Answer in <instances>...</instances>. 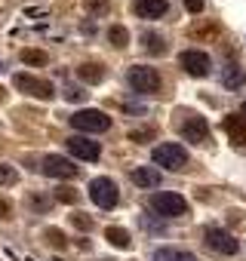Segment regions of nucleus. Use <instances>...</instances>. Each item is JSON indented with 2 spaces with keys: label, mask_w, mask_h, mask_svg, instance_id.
I'll list each match as a JSON object with an SVG mask.
<instances>
[{
  "label": "nucleus",
  "mask_w": 246,
  "mask_h": 261,
  "mask_svg": "<svg viewBox=\"0 0 246 261\" xmlns=\"http://www.w3.org/2000/svg\"><path fill=\"white\" fill-rule=\"evenodd\" d=\"M56 200L59 203H77V191L74 188H56Z\"/></svg>",
  "instance_id": "obj_26"
},
{
  "label": "nucleus",
  "mask_w": 246,
  "mask_h": 261,
  "mask_svg": "<svg viewBox=\"0 0 246 261\" xmlns=\"http://www.w3.org/2000/svg\"><path fill=\"white\" fill-rule=\"evenodd\" d=\"M105 237H108V243L117 246V249H130V233L123 230V227H108Z\"/></svg>",
  "instance_id": "obj_19"
},
{
  "label": "nucleus",
  "mask_w": 246,
  "mask_h": 261,
  "mask_svg": "<svg viewBox=\"0 0 246 261\" xmlns=\"http://www.w3.org/2000/svg\"><path fill=\"white\" fill-rule=\"evenodd\" d=\"M31 206H34V209H46V206H50V203H46V200H43V197H31Z\"/></svg>",
  "instance_id": "obj_31"
},
{
  "label": "nucleus",
  "mask_w": 246,
  "mask_h": 261,
  "mask_svg": "<svg viewBox=\"0 0 246 261\" xmlns=\"http://www.w3.org/2000/svg\"><path fill=\"white\" fill-rule=\"evenodd\" d=\"M22 62H25V65H37V68H40V65H46V62H50V56H46L43 49H22Z\"/></svg>",
  "instance_id": "obj_22"
},
{
  "label": "nucleus",
  "mask_w": 246,
  "mask_h": 261,
  "mask_svg": "<svg viewBox=\"0 0 246 261\" xmlns=\"http://www.w3.org/2000/svg\"><path fill=\"white\" fill-rule=\"evenodd\" d=\"M68 123L74 129H80V133H108L111 129V117L105 111H99V108H83V111L71 114Z\"/></svg>",
  "instance_id": "obj_1"
},
{
  "label": "nucleus",
  "mask_w": 246,
  "mask_h": 261,
  "mask_svg": "<svg viewBox=\"0 0 246 261\" xmlns=\"http://www.w3.org/2000/svg\"><path fill=\"white\" fill-rule=\"evenodd\" d=\"M86 13L89 16H95V19H102V16H108L111 10H114V4H111V0H86Z\"/></svg>",
  "instance_id": "obj_20"
},
{
  "label": "nucleus",
  "mask_w": 246,
  "mask_h": 261,
  "mask_svg": "<svg viewBox=\"0 0 246 261\" xmlns=\"http://www.w3.org/2000/svg\"><path fill=\"white\" fill-rule=\"evenodd\" d=\"M43 237H46V240H50V246H56V249H65V246H68V237H65L59 227H46V230H43Z\"/></svg>",
  "instance_id": "obj_24"
},
{
  "label": "nucleus",
  "mask_w": 246,
  "mask_h": 261,
  "mask_svg": "<svg viewBox=\"0 0 246 261\" xmlns=\"http://www.w3.org/2000/svg\"><path fill=\"white\" fill-rule=\"evenodd\" d=\"M71 221H74V224H77V227H80V230H89V227H92V221H89V218H86V215H74V218H71Z\"/></svg>",
  "instance_id": "obj_29"
},
{
  "label": "nucleus",
  "mask_w": 246,
  "mask_h": 261,
  "mask_svg": "<svg viewBox=\"0 0 246 261\" xmlns=\"http://www.w3.org/2000/svg\"><path fill=\"white\" fill-rule=\"evenodd\" d=\"M222 83H225L228 89H237V86H243V83H246V74H243L237 65H231V68H225V74H222Z\"/></svg>",
  "instance_id": "obj_17"
},
{
  "label": "nucleus",
  "mask_w": 246,
  "mask_h": 261,
  "mask_svg": "<svg viewBox=\"0 0 246 261\" xmlns=\"http://www.w3.org/2000/svg\"><path fill=\"white\" fill-rule=\"evenodd\" d=\"M13 83H16V89L28 92V95H34V98H53V95H56V89H53V83H50V80L31 77V74H16V77H13Z\"/></svg>",
  "instance_id": "obj_7"
},
{
  "label": "nucleus",
  "mask_w": 246,
  "mask_h": 261,
  "mask_svg": "<svg viewBox=\"0 0 246 261\" xmlns=\"http://www.w3.org/2000/svg\"><path fill=\"white\" fill-rule=\"evenodd\" d=\"M225 133L231 136V142L240 148V145H246V120L240 117V114H231V117H225Z\"/></svg>",
  "instance_id": "obj_13"
},
{
  "label": "nucleus",
  "mask_w": 246,
  "mask_h": 261,
  "mask_svg": "<svg viewBox=\"0 0 246 261\" xmlns=\"http://www.w3.org/2000/svg\"><path fill=\"white\" fill-rule=\"evenodd\" d=\"M89 197H92V203L102 206V209H114L117 200H120L117 185H114L111 178H92V181H89Z\"/></svg>",
  "instance_id": "obj_6"
},
{
  "label": "nucleus",
  "mask_w": 246,
  "mask_h": 261,
  "mask_svg": "<svg viewBox=\"0 0 246 261\" xmlns=\"http://www.w3.org/2000/svg\"><path fill=\"white\" fill-rule=\"evenodd\" d=\"M4 98H7V89H4V86H0V101H4Z\"/></svg>",
  "instance_id": "obj_32"
},
{
  "label": "nucleus",
  "mask_w": 246,
  "mask_h": 261,
  "mask_svg": "<svg viewBox=\"0 0 246 261\" xmlns=\"http://www.w3.org/2000/svg\"><path fill=\"white\" fill-rule=\"evenodd\" d=\"M179 65H182V71H188L191 77H206L209 68H212L209 56L200 53V49H185V53L179 56Z\"/></svg>",
  "instance_id": "obj_8"
},
{
  "label": "nucleus",
  "mask_w": 246,
  "mask_h": 261,
  "mask_svg": "<svg viewBox=\"0 0 246 261\" xmlns=\"http://www.w3.org/2000/svg\"><path fill=\"white\" fill-rule=\"evenodd\" d=\"M240 117H246V101H243V108H240Z\"/></svg>",
  "instance_id": "obj_33"
},
{
  "label": "nucleus",
  "mask_w": 246,
  "mask_h": 261,
  "mask_svg": "<svg viewBox=\"0 0 246 261\" xmlns=\"http://www.w3.org/2000/svg\"><path fill=\"white\" fill-rule=\"evenodd\" d=\"M0 218H13V206H10V200H4V197H0Z\"/></svg>",
  "instance_id": "obj_28"
},
{
  "label": "nucleus",
  "mask_w": 246,
  "mask_h": 261,
  "mask_svg": "<svg viewBox=\"0 0 246 261\" xmlns=\"http://www.w3.org/2000/svg\"><path fill=\"white\" fill-rule=\"evenodd\" d=\"M19 181V172L7 163H0V185H16Z\"/></svg>",
  "instance_id": "obj_25"
},
{
  "label": "nucleus",
  "mask_w": 246,
  "mask_h": 261,
  "mask_svg": "<svg viewBox=\"0 0 246 261\" xmlns=\"http://www.w3.org/2000/svg\"><path fill=\"white\" fill-rule=\"evenodd\" d=\"M185 10L188 13H203V0H185Z\"/></svg>",
  "instance_id": "obj_30"
},
{
  "label": "nucleus",
  "mask_w": 246,
  "mask_h": 261,
  "mask_svg": "<svg viewBox=\"0 0 246 261\" xmlns=\"http://www.w3.org/2000/svg\"><path fill=\"white\" fill-rule=\"evenodd\" d=\"M40 172H43V175H53V178H74V175H77V166H74L68 157L46 154V157L40 160Z\"/></svg>",
  "instance_id": "obj_9"
},
{
  "label": "nucleus",
  "mask_w": 246,
  "mask_h": 261,
  "mask_svg": "<svg viewBox=\"0 0 246 261\" xmlns=\"http://www.w3.org/2000/svg\"><path fill=\"white\" fill-rule=\"evenodd\" d=\"M133 10H136L139 19H160L169 10V4H166V0H136Z\"/></svg>",
  "instance_id": "obj_12"
},
{
  "label": "nucleus",
  "mask_w": 246,
  "mask_h": 261,
  "mask_svg": "<svg viewBox=\"0 0 246 261\" xmlns=\"http://www.w3.org/2000/svg\"><path fill=\"white\" fill-rule=\"evenodd\" d=\"M133 181L139 188H157L160 185V172L154 166H139V169H133Z\"/></svg>",
  "instance_id": "obj_14"
},
{
  "label": "nucleus",
  "mask_w": 246,
  "mask_h": 261,
  "mask_svg": "<svg viewBox=\"0 0 246 261\" xmlns=\"http://www.w3.org/2000/svg\"><path fill=\"white\" fill-rule=\"evenodd\" d=\"M151 209H154L157 215H163V218H179V215L188 212V200H185L182 194L163 191V194H154V197H151Z\"/></svg>",
  "instance_id": "obj_4"
},
{
  "label": "nucleus",
  "mask_w": 246,
  "mask_h": 261,
  "mask_svg": "<svg viewBox=\"0 0 246 261\" xmlns=\"http://www.w3.org/2000/svg\"><path fill=\"white\" fill-rule=\"evenodd\" d=\"M77 74H80V80H86V83H99V80L105 77V68H102L99 62H83V65L77 68Z\"/></svg>",
  "instance_id": "obj_15"
},
{
  "label": "nucleus",
  "mask_w": 246,
  "mask_h": 261,
  "mask_svg": "<svg viewBox=\"0 0 246 261\" xmlns=\"http://www.w3.org/2000/svg\"><path fill=\"white\" fill-rule=\"evenodd\" d=\"M68 151L74 154V157H80V160H89V163H95L99 160V145L95 142H89L86 136H71L68 139Z\"/></svg>",
  "instance_id": "obj_11"
},
{
  "label": "nucleus",
  "mask_w": 246,
  "mask_h": 261,
  "mask_svg": "<svg viewBox=\"0 0 246 261\" xmlns=\"http://www.w3.org/2000/svg\"><path fill=\"white\" fill-rule=\"evenodd\" d=\"M151 160H154L157 166L169 169V172H182V169H188V151H185L182 145H176V142H169V145H157V148L151 151Z\"/></svg>",
  "instance_id": "obj_2"
},
{
  "label": "nucleus",
  "mask_w": 246,
  "mask_h": 261,
  "mask_svg": "<svg viewBox=\"0 0 246 261\" xmlns=\"http://www.w3.org/2000/svg\"><path fill=\"white\" fill-rule=\"evenodd\" d=\"M108 40H111L117 49H123V46H130V31L123 28V25H111V28H108Z\"/></svg>",
  "instance_id": "obj_18"
},
{
  "label": "nucleus",
  "mask_w": 246,
  "mask_h": 261,
  "mask_svg": "<svg viewBox=\"0 0 246 261\" xmlns=\"http://www.w3.org/2000/svg\"><path fill=\"white\" fill-rule=\"evenodd\" d=\"M154 261H200V258L191 252H179V249H157Z\"/></svg>",
  "instance_id": "obj_16"
},
{
  "label": "nucleus",
  "mask_w": 246,
  "mask_h": 261,
  "mask_svg": "<svg viewBox=\"0 0 246 261\" xmlns=\"http://www.w3.org/2000/svg\"><path fill=\"white\" fill-rule=\"evenodd\" d=\"M0 68H4V65H0Z\"/></svg>",
  "instance_id": "obj_34"
},
{
  "label": "nucleus",
  "mask_w": 246,
  "mask_h": 261,
  "mask_svg": "<svg viewBox=\"0 0 246 261\" xmlns=\"http://www.w3.org/2000/svg\"><path fill=\"white\" fill-rule=\"evenodd\" d=\"M142 40H145V49H148V53H154V56H157V53H166V40H163L160 34L148 31V34H145Z\"/></svg>",
  "instance_id": "obj_21"
},
{
  "label": "nucleus",
  "mask_w": 246,
  "mask_h": 261,
  "mask_svg": "<svg viewBox=\"0 0 246 261\" xmlns=\"http://www.w3.org/2000/svg\"><path fill=\"white\" fill-rule=\"evenodd\" d=\"M154 136H157V129H154V126H142V129H133V133H130V142L145 145V142H151Z\"/></svg>",
  "instance_id": "obj_23"
},
{
  "label": "nucleus",
  "mask_w": 246,
  "mask_h": 261,
  "mask_svg": "<svg viewBox=\"0 0 246 261\" xmlns=\"http://www.w3.org/2000/svg\"><path fill=\"white\" fill-rule=\"evenodd\" d=\"M83 95H86V92L77 89V86H68V89H65V98H68V101H83Z\"/></svg>",
  "instance_id": "obj_27"
},
{
  "label": "nucleus",
  "mask_w": 246,
  "mask_h": 261,
  "mask_svg": "<svg viewBox=\"0 0 246 261\" xmlns=\"http://www.w3.org/2000/svg\"><path fill=\"white\" fill-rule=\"evenodd\" d=\"M127 80H130V86L136 89V92H145V95H154V92H160V71L157 68H148V65H133L130 68V74H127Z\"/></svg>",
  "instance_id": "obj_3"
},
{
  "label": "nucleus",
  "mask_w": 246,
  "mask_h": 261,
  "mask_svg": "<svg viewBox=\"0 0 246 261\" xmlns=\"http://www.w3.org/2000/svg\"><path fill=\"white\" fill-rule=\"evenodd\" d=\"M182 139H188L191 145H206L209 142V123L200 114H185V120L179 123Z\"/></svg>",
  "instance_id": "obj_5"
},
{
  "label": "nucleus",
  "mask_w": 246,
  "mask_h": 261,
  "mask_svg": "<svg viewBox=\"0 0 246 261\" xmlns=\"http://www.w3.org/2000/svg\"><path fill=\"white\" fill-rule=\"evenodd\" d=\"M206 246L215 249V252H222V255H234V252L240 249V243H237L228 230H222V227H209V230H206Z\"/></svg>",
  "instance_id": "obj_10"
}]
</instances>
